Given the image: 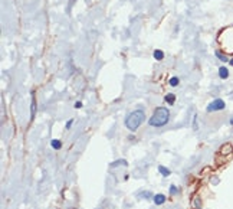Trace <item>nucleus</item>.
I'll return each mask as SVG.
<instances>
[{"mask_svg":"<svg viewBox=\"0 0 233 209\" xmlns=\"http://www.w3.org/2000/svg\"><path fill=\"white\" fill-rule=\"evenodd\" d=\"M170 120V111L166 107H158L157 110L154 111L152 117L150 118V126L152 127H163L166 126Z\"/></svg>","mask_w":233,"mask_h":209,"instance_id":"1","label":"nucleus"},{"mask_svg":"<svg viewBox=\"0 0 233 209\" xmlns=\"http://www.w3.org/2000/svg\"><path fill=\"white\" fill-rule=\"evenodd\" d=\"M144 118H146V114H144V111L142 110L132 111V113L128 114V117H127V120H125V126H127L128 130L135 131V130L141 126V123L144 121Z\"/></svg>","mask_w":233,"mask_h":209,"instance_id":"2","label":"nucleus"},{"mask_svg":"<svg viewBox=\"0 0 233 209\" xmlns=\"http://www.w3.org/2000/svg\"><path fill=\"white\" fill-rule=\"evenodd\" d=\"M224 101L223 99H214L212 104L207 107V111H216V110H223L224 108Z\"/></svg>","mask_w":233,"mask_h":209,"instance_id":"3","label":"nucleus"},{"mask_svg":"<svg viewBox=\"0 0 233 209\" xmlns=\"http://www.w3.org/2000/svg\"><path fill=\"white\" fill-rule=\"evenodd\" d=\"M164 202H166V196H164V195L158 193V195L154 196V203H156V205H163Z\"/></svg>","mask_w":233,"mask_h":209,"instance_id":"4","label":"nucleus"},{"mask_svg":"<svg viewBox=\"0 0 233 209\" xmlns=\"http://www.w3.org/2000/svg\"><path fill=\"white\" fill-rule=\"evenodd\" d=\"M219 76H220L222 79H226L227 76H229V69H227L226 66H222L220 69H219Z\"/></svg>","mask_w":233,"mask_h":209,"instance_id":"5","label":"nucleus"},{"mask_svg":"<svg viewBox=\"0 0 233 209\" xmlns=\"http://www.w3.org/2000/svg\"><path fill=\"white\" fill-rule=\"evenodd\" d=\"M158 172L163 174L164 177H167V176H170V169H167V167H164V166H158Z\"/></svg>","mask_w":233,"mask_h":209,"instance_id":"6","label":"nucleus"},{"mask_svg":"<svg viewBox=\"0 0 233 209\" xmlns=\"http://www.w3.org/2000/svg\"><path fill=\"white\" fill-rule=\"evenodd\" d=\"M166 101L168 102V105H173L174 104V101H176L174 94H167V95H166Z\"/></svg>","mask_w":233,"mask_h":209,"instance_id":"7","label":"nucleus"},{"mask_svg":"<svg viewBox=\"0 0 233 209\" xmlns=\"http://www.w3.org/2000/svg\"><path fill=\"white\" fill-rule=\"evenodd\" d=\"M154 58L157 59V61H163V58H164V53H163V51H160V49H157V51H154Z\"/></svg>","mask_w":233,"mask_h":209,"instance_id":"8","label":"nucleus"},{"mask_svg":"<svg viewBox=\"0 0 233 209\" xmlns=\"http://www.w3.org/2000/svg\"><path fill=\"white\" fill-rule=\"evenodd\" d=\"M50 144H52V147L55 149V150H59V149L62 147V143H60L59 140H52V141H50Z\"/></svg>","mask_w":233,"mask_h":209,"instance_id":"9","label":"nucleus"},{"mask_svg":"<svg viewBox=\"0 0 233 209\" xmlns=\"http://www.w3.org/2000/svg\"><path fill=\"white\" fill-rule=\"evenodd\" d=\"M178 78H177V76H173V78H171V79H170V85H171V87H177V85H178Z\"/></svg>","mask_w":233,"mask_h":209,"instance_id":"10","label":"nucleus"},{"mask_svg":"<svg viewBox=\"0 0 233 209\" xmlns=\"http://www.w3.org/2000/svg\"><path fill=\"white\" fill-rule=\"evenodd\" d=\"M116 164H127V160H124V159L122 160H118V162L114 163V166H116Z\"/></svg>","mask_w":233,"mask_h":209,"instance_id":"11","label":"nucleus"},{"mask_svg":"<svg viewBox=\"0 0 233 209\" xmlns=\"http://www.w3.org/2000/svg\"><path fill=\"white\" fill-rule=\"evenodd\" d=\"M170 192H171V195H174V193H177V187H174V186H171V189H170Z\"/></svg>","mask_w":233,"mask_h":209,"instance_id":"12","label":"nucleus"},{"mask_svg":"<svg viewBox=\"0 0 233 209\" xmlns=\"http://www.w3.org/2000/svg\"><path fill=\"white\" fill-rule=\"evenodd\" d=\"M81 107H82V102L81 101H76L75 102V108H81Z\"/></svg>","mask_w":233,"mask_h":209,"instance_id":"13","label":"nucleus"},{"mask_svg":"<svg viewBox=\"0 0 233 209\" xmlns=\"http://www.w3.org/2000/svg\"><path fill=\"white\" fill-rule=\"evenodd\" d=\"M72 123H74V120H69V121L66 123V128H70V126H72Z\"/></svg>","mask_w":233,"mask_h":209,"instance_id":"14","label":"nucleus"},{"mask_svg":"<svg viewBox=\"0 0 233 209\" xmlns=\"http://www.w3.org/2000/svg\"><path fill=\"white\" fill-rule=\"evenodd\" d=\"M230 65H232V66H233V59H230Z\"/></svg>","mask_w":233,"mask_h":209,"instance_id":"15","label":"nucleus"},{"mask_svg":"<svg viewBox=\"0 0 233 209\" xmlns=\"http://www.w3.org/2000/svg\"><path fill=\"white\" fill-rule=\"evenodd\" d=\"M230 123H232V124H233V118H232V120H230Z\"/></svg>","mask_w":233,"mask_h":209,"instance_id":"16","label":"nucleus"}]
</instances>
